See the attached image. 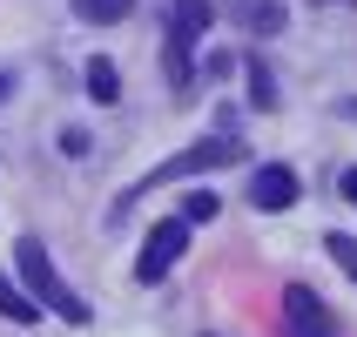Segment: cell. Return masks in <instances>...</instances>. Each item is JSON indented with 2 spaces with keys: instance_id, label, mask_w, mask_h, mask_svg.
<instances>
[{
  "instance_id": "11",
  "label": "cell",
  "mask_w": 357,
  "mask_h": 337,
  "mask_svg": "<svg viewBox=\"0 0 357 337\" xmlns=\"http://www.w3.org/2000/svg\"><path fill=\"white\" fill-rule=\"evenodd\" d=\"M189 47H196V40L169 27V81H176V88H189V75H196V61H189Z\"/></svg>"
},
{
  "instance_id": "9",
  "label": "cell",
  "mask_w": 357,
  "mask_h": 337,
  "mask_svg": "<svg viewBox=\"0 0 357 337\" xmlns=\"http://www.w3.org/2000/svg\"><path fill=\"white\" fill-rule=\"evenodd\" d=\"M209 14H216L209 0H176V14H169V27H176V34H189V40H196L202 27H209Z\"/></svg>"
},
{
  "instance_id": "4",
  "label": "cell",
  "mask_w": 357,
  "mask_h": 337,
  "mask_svg": "<svg viewBox=\"0 0 357 337\" xmlns=\"http://www.w3.org/2000/svg\"><path fill=\"white\" fill-rule=\"evenodd\" d=\"M283 337H337L331 331V310L310 283H290L283 290Z\"/></svg>"
},
{
  "instance_id": "1",
  "label": "cell",
  "mask_w": 357,
  "mask_h": 337,
  "mask_svg": "<svg viewBox=\"0 0 357 337\" xmlns=\"http://www.w3.org/2000/svg\"><path fill=\"white\" fill-rule=\"evenodd\" d=\"M14 270H20V283H27V297H34V304H47V310L68 317V324H88V304L61 283V270H54V257H47V243H40V237H20L14 243Z\"/></svg>"
},
{
  "instance_id": "12",
  "label": "cell",
  "mask_w": 357,
  "mask_h": 337,
  "mask_svg": "<svg viewBox=\"0 0 357 337\" xmlns=\"http://www.w3.org/2000/svg\"><path fill=\"white\" fill-rule=\"evenodd\" d=\"M250 108H277V81H270L263 54H250Z\"/></svg>"
},
{
  "instance_id": "3",
  "label": "cell",
  "mask_w": 357,
  "mask_h": 337,
  "mask_svg": "<svg viewBox=\"0 0 357 337\" xmlns=\"http://www.w3.org/2000/svg\"><path fill=\"white\" fill-rule=\"evenodd\" d=\"M222 162H243V142H229V135H209V142H196V149L169 156V162L155 169V176L142 182V189H155V182H176V176H202V169H222Z\"/></svg>"
},
{
  "instance_id": "7",
  "label": "cell",
  "mask_w": 357,
  "mask_h": 337,
  "mask_svg": "<svg viewBox=\"0 0 357 337\" xmlns=\"http://www.w3.org/2000/svg\"><path fill=\"white\" fill-rule=\"evenodd\" d=\"M0 317H7V324H34V317H40V304L27 297V290L7 277V270H0Z\"/></svg>"
},
{
  "instance_id": "16",
  "label": "cell",
  "mask_w": 357,
  "mask_h": 337,
  "mask_svg": "<svg viewBox=\"0 0 357 337\" xmlns=\"http://www.w3.org/2000/svg\"><path fill=\"white\" fill-rule=\"evenodd\" d=\"M7 95H14V75H0V101H7Z\"/></svg>"
},
{
  "instance_id": "15",
  "label": "cell",
  "mask_w": 357,
  "mask_h": 337,
  "mask_svg": "<svg viewBox=\"0 0 357 337\" xmlns=\"http://www.w3.org/2000/svg\"><path fill=\"white\" fill-rule=\"evenodd\" d=\"M337 189H344V202H357V169H344V176H337Z\"/></svg>"
},
{
  "instance_id": "14",
  "label": "cell",
  "mask_w": 357,
  "mask_h": 337,
  "mask_svg": "<svg viewBox=\"0 0 357 337\" xmlns=\"http://www.w3.org/2000/svg\"><path fill=\"white\" fill-rule=\"evenodd\" d=\"M209 216H216V196H189L182 202V223H209Z\"/></svg>"
},
{
  "instance_id": "6",
  "label": "cell",
  "mask_w": 357,
  "mask_h": 337,
  "mask_svg": "<svg viewBox=\"0 0 357 337\" xmlns=\"http://www.w3.org/2000/svg\"><path fill=\"white\" fill-rule=\"evenodd\" d=\"M229 20H236L243 34H283L290 7L283 0H229Z\"/></svg>"
},
{
  "instance_id": "13",
  "label": "cell",
  "mask_w": 357,
  "mask_h": 337,
  "mask_svg": "<svg viewBox=\"0 0 357 337\" xmlns=\"http://www.w3.org/2000/svg\"><path fill=\"white\" fill-rule=\"evenodd\" d=\"M331 257H337V270L357 283V237H344V230H337V237H331Z\"/></svg>"
},
{
  "instance_id": "17",
  "label": "cell",
  "mask_w": 357,
  "mask_h": 337,
  "mask_svg": "<svg viewBox=\"0 0 357 337\" xmlns=\"http://www.w3.org/2000/svg\"><path fill=\"white\" fill-rule=\"evenodd\" d=\"M317 7H351V0H317Z\"/></svg>"
},
{
  "instance_id": "2",
  "label": "cell",
  "mask_w": 357,
  "mask_h": 337,
  "mask_svg": "<svg viewBox=\"0 0 357 337\" xmlns=\"http://www.w3.org/2000/svg\"><path fill=\"white\" fill-rule=\"evenodd\" d=\"M182 250H189V223H182V216L155 223L149 243H142V257H135V277H142V283H162V277L182 263Z\"/></svg>"
},
{
  "instance_id": "10",
  "label": "cell",
  "mask_w": 357,
  "mask_h": 337,
  "mask_svg": "<svg viewBox=\"0 0 357 337\" xmlns=\"http://www.w3.org/2000/svg\"><path fill=\"white\" fill-rule=\"evenodd\" d=\"M88 95H95V101H115L121 95V75H115V61H108V54L88 61Z\"/></svg>"
},
{
  "instance_id": "18",
  "label": "cell",
  "mask_w": 357,
  "mask_h": 337,
  "mask_svg": "<svg viewBox=\"0 0 357 337\" xmlns=\"http://www.w3.org/2000/svg\"><path fill=\"white\" fill-rule=\"evenodd\" d=\"M344 115H357V95H351V101H344Z\"/></svg>"
},
{
  "instance_id": "8",
  "label": "cell",
  "mask_w": 357,
  "mask_h": 337,
  "mask_svg": "<svg viewBox=\"0 0 357 337\" xmlns=\"http://www.w3.org/2000/svg\"><path fill=\"white\" fill-rule=\"evenodd\" d=\"M75 14H81V20H95V27H115V20L135 14V0H75Z\"/></svg>"
},
{
  "instance_id": "5",
  "label": "cell",
  "mask_w": 357,
  "mask_h": 337,
  "mask_svg": "<svg viewBox=\"0 0 357 337\" xmlns=\"http://www.w3.org/2000/svg\"><path fill=\"white\" fill-rule=\"evenodd\" d=\"M297 196H303V182H297V169H283V162H263L257 176H250V202H257V209H290Z\"/></svg>"
}]
</instances>
